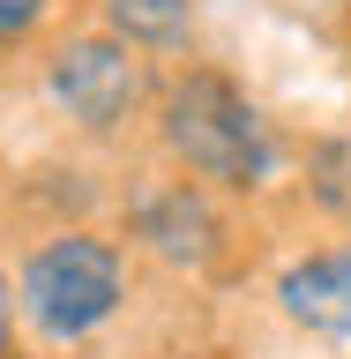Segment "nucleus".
<instances>
[{"label":"nucleus","mask_w":351,"mask_h":359,"mask_svg":"<svg viewBox=\"0 0 351 359\" xmlns=\"http://www.w3.org/2000/svg\"><path fill=\"white\" fill-rule=\"evenodd\" d=\"M157 128H165V150L187 172L217 180V187H240L247 195V187H269V172H277V135H269L262 105L232 75H217V67H187L165 90Z\"/></svg>","instance_id":"nucleus-1"},{"label":"nucleus","mask_w":351,"mask_h":359,"mask_svg":"<svg viewBox=\"0 0 351 359\" xmlns=\"http://www.w3.org/2000/svg\"><path fill=\"white\" fill-rule=\"evenodd\" d=\"M120 255L112 240L97 232H60V240H45L30 262H22V285H15V307L38 322L53 344H75L120 307Z\"/></svg>","instance_id":"nucleus-2"},{"label":"nucleus","mask_w":351,"mask_h":359,"mask_svg":"<svg viewBox=\"0 0 351 359\" xmlns=\"http://www.w3.org/2000/svg\"><path fill=\"white\" fill-rule=\"evenodd\" d=\"M45 90H53V105L75 128L112 135L150 97V67L135 60V45H120V38H67L53 53V67H45Z\"/></svg>","instance_id":"nucleus-3"},{"label":"nucleus","mask_w":351,"mask_h":359,"mask_svg":"<svg viewBox=\"0 0 351 359\" xmlns=\"http://www.w3.org/2000/svg\"><path fill=\"white\" fill-rule=\"evenodd\" d=\"M135 232H142L150 255H165V262H179V269H209L217 247H224V217L209 210L202 187H187V180L142 202V210H135Z\"/></svg>","instance_id":"nucleus-4"},{"label":"nucleus","mask_w":351,"mask_h":359,"mask_svg":"<svg viewBox=\"0 0 351 359\" xmlns=\"http://www.w3.org/2000/svg\"><path fill=\"white\" fill-rule=\"evenodd\" d=\"M277 299H284V314L299 322V330L351 337V247L291 262V269H284V285H277Z\"/></svg>","instance_id":"nucleus-5"},{"label":"nucleus","mask_w":351,"mask_h":359,"mask_svg":"<svg viewBox=\"0 0 351 359\" xmlns=\"http://www.w3.org/2000/svg\"><path fill=\"white\" fill-rule=\"evenodd\" d=\"M105 22L120 45H179L195 30V0H105Z\"/></svg>","instance_id":"nucleus-6"},{"label":"nucleus","mask_w":351,"mask_h":359,"mask_svg":"<svg viewBox=\"0 0 351 359\" xmlns=\"http://www.w3.org/2000/svg\"><path fill=\"white\" fill-rule=\"evenodd\" d=\"M307 195L329 210V217L351 224V135H329V142H314L307 157Z\"/></svg>","instance_id":"nucleus-7"},{"label":"nucleus","mask_w":351,"mask_h":359,"mask_svg":"<svg viewBox=\"0 0 351 359\" xmlns=\"http://www.w3.org/2000/svg\"><path fill=\"white\" fill-rule=\"evenodd\" d=\"M45 8H53V0H0V45L30 38V30L45 22Z\"/></svg>","instance_id":"nucleus-8"},{"label":"nucleus","mask_w":351,"mask_h":359,"mask_svg":"<svg viewBox=\"0 0 351 359\" xmlns=\"http://www.w3.org/2000/svg\"><path fill=\"white\" fill-rule=\"evenodd\" d=\"M8 344H15V292H8V277H0V359H8Z\"/></svg>","instance_id":"nucleus-9"}]
</instances>
